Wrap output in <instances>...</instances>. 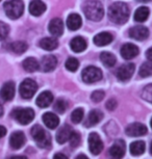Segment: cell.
Listing matches in <instances>:
<instances>
[{
	"mask_svg": "<svg viewBox=\"0 0 152 159\" xmlns=\"http://www.w3.org/2000/svg\"><path fill=\"white\" fill-rule=\"evenodd\" d=\"M130 15L128 5L124 2H115L108 8V18L116 24H124L127 22Z\"/></svg>",
	"mask_w": 152,
	"mask_h": 159,
	"instance_id": "1",
	"label": "cell"
},
{
	"mask_svg": "<svg viewBox=\"0 0 152 159\" xmlns=\"http://www.w3.org/2000/svg\"><path fill=\"white\" fill-rule=\"evenodd\" d=\"M83 13L89 20L100 21L104 15L103 5L98 0H89L83 5Z\"/></svg>",
	"mask_w": 152,
	"mask_h": 159,
	"instance_id": "2",
	"label": "cell"
},
{
	"mask_svg": "<svg viewBox=\"0 0 152 159\" xmlns=\"http://www.w3.org/2000/svg\"><path fill=\"white\" fill-rule=\"evenodd\" d=\"M31 136L35 140L37 145L40 148H49L51 146V137L48 134V132L44 130L43 127L40 125H35L31 128Z\"/></svg>",
	"mask_w": 152,
	"mask_h": 159,
	"instance_id": "3",
	"label": "cell"
},
{
	"mask_svg": "<svg viewBox=\"0 0 152 159\" xmlns=\"http://www.w3.org/2000/svg\"><path fill=\"white\" fill-rule=\"evenodd\" d=\"M4 11L10 19H18L24 11V3L21 0H11L4 3Z\"/></svg>",
	"mask_w": 152,
	"mask_h": 159,
	"instance_id": "4",
	"label": "cell"
},
{
	"mask_svg": "<svg viewBox=\"0 0 152 159\" xmlns=\"http://www.w3.org/2000/svg\"><path fill=\"white\" fill-rule=\"evenodd\" d=\"M13 118L21 125H27L35 118V111L31 108H18L12 112Z\"/></svg>",
	"mask_w": 152,
	"mask_h": 159,
	"instance_id": "5",
	"label": "cell"
},
{
	"mask_svg": "<svg viewBox=\"0 0 152 159\" xmlns=\"http://www.w3.org/2000/svg\"><path fill=\"white\" fill-rule=\"evenodd\" d=\"M38 91V84L35 80L32 79H27L23 80L20 84L19 88V93L21 95V97L23 99H30L34 97V95Z\"/></svg>",
	"mask_w": 152,
	"mask_h": 159,
	"instance_id": "6",
	"label": "cell"
},
{
	"mask_svg": "<svg viewBox=\"0 0 152 159\" xmlns=\"http://www.w3.org/2000/svg\"><path fill=\"white\" fill-rule=\"evenodd\" d=\"M82 80L85 83H95L102 78V72L100 69L94 66H89L86 67L81 73Z\"/></svg>",
	"mask_w": 152,
	"mask_h": 159,
	"instance_id": "7",
	"label": "cell"
},
{
	"mask_svg": "<svg viewBox=\"0 0 152 159\" xmlns=\"http://www.w3.org/2000/svg\"><path fill=\"white\" fill-rule=\"evenodd\" d=\"M126 152V146L123 139H118L108 150L109 159H122Z\"/></svg>",
	"mask_w": 152,
	"mask_h": 159,
	"instance_id": "8",
	"label": "cell"
},
{
	"mask_svg": "<svg viewBox=\"0 0 152 159\" xmlns=\"http://www.w3.org/2000/svg\"><path fill=\"white\" fill-rule=\"evenodd\" d=\"M136 66L132 62H127V64L122 65L118 69L117 72V78L122 82H126L131 78V76L135 73Z\"/></svg>",
	"mask_w": 152,
	"mask_h": 159,
	"instance_id": "9",
	"label": "cell"
},
{
	"mask_svg": "<svg viewBox=\"0 0 152 159\" xmlns=\"http://www.w3.org/2000/svg\"><path fill=\"white\" fill-rule=\"evenodd\" d=\"M89 148H90L91 153L94 155L100 154L101 151L103 150L102 140L96 132H93L89 135Z\"/></svg>",
	"mask_w": 152,
	"mask_h": 159,
	"instance_id": "10",
	"label": "cell"
},
{
	"mask_svg": "<svg viewBox=\"0 0 152 159\" xmlns=\"http://www.w3.org/2000/svg\"><path fill=\"white\" fill-rule=\"evenodd\" d=\"M125 133L130 137L143 136L147 133V127L141 123H132L128 125L125 129Z\"/></svg>",
	"mask_w": 152,
	"mask_h": 159,
	"instance_id": "11",
	"label": "cell"
},
{
	"mask_svg": "<svg viewBox=\"0 0 152 159\" xmlns=\"http://www.w3.org/2000/svg\"><path fill=\"white\" fill-rule=\"evenodd\" d=\"M15 92H16L15 83L13 81H7V82H5L3 86L1 88V91H0V98L4 102L11 101L12 99L14 98Z\"/></svg>",
	"mask_w": 152,
	"mask_h": 159,
	"instance_id": "12",
	"label": "cell"
},
{
	"mask_svg": "<svg viewBox=\"0 0 152 159\" xmlns=\"http://www.w3.org/2000/svg\"><path fill=\"white\" fill-rule=\"evenodd\" d=\"M129 37L136 41H144L149 37V30L145 26H135V27L129 29Z\"/></svg>",
	"mask_w": 152,
	"mask_h": 159,
	"instance_id": "13",
	"label": "cell"
},
{
	"mask_svg": "<svg viewBox=\"0 0 152 159\" xmlns=\"http://www.w3.org/2000/svg\"><path fill=\"white\" fill-rule=\"evenodd\" d=\"M56 65H58V59L54 55H46L42 58L40 69L43 72H51L55 69Z\"/></svg>",
	"mask_w": 152,
	"mask_h": 159,
	"instance_id": "14",
	"label": "cell"
},
{
	"mask_svg": "<svg viewBox=\"0 0 152 159\" xmlns=\"http://www.w3.org/2000/svg\"><path fill=\"white\" fill-rule=\"evenodd\" d=\"M25 135L22 131H16L10 137V145L13 149H21L25 143Z\"/></svg>",
	"mask_w": 152,
	"mask_h": 159,
	"instance_id": "15",
	"label": "cell"
},
{
	"mask_svg": "<svg viewBox=\"0 0 152 159\" xmlns=\"http://www.w3.org/2000/svg\"><path fill=\"white\" fill-rule=\"evenodd\" d=\"M139 54V48L131 43L123 45L121 48V55L124 59H132Z\"/></svg>",
	"mask_w": 152,
	"mask_h": 159,
	"instance_id": "16",
	"label": "cell"
},
{
	"mask_svg": "<svg viewBox=\"0 0 152 159\" xmlns=\"http://www.w3.org/2000/svg\"><path fill=\"white\" fill-rule=\"evenodd\" d=\"M49 32L53 37H61L64 32V23L58 18H54L49 23Z\"/></svg>",
	"mask_w": 152,
	"mask_h": 159,
	"instance_id": "17",
	"label": "cell"
},
{
	"mask_svg": "<svg viewBox=\"0 0 152 159\" xmlns=\"http://www.w3.org/2000/svg\"><path fill=\"white\" fill-rule=\"evenodd\" d=\"M52 101H53L52 93L45 91V92L41 93V94L38 96L37 100H35V103H37L38 106L41 107V108H45V107H48L49 105L52 103Z\"/></svg>",
	"mask_w": 152,
	"mask_h": 159,
	"instance_id": "18",
	"label": "cell"
},
{
	"mask_svg": "<svg viewBox=\"0 0 152 159\" xmlns=\"http://www.w3.org/2000/svg\"><path fill=\"white\" fill-rule=\"evenodd\" d=\"M103 118V113L98 109H94L89 113L88 118H86L85 122V126L88 128L93 127V126L97 125L101 120Z\"/></svg>",
	"mask_w": 152,
	"mask_h": 159,
	"instance_id": "19",
	"label": "cell"
},
{
	"mask_svg": "<svg viewBox=\"0 0 152 159\" xmlns=\"http://www.w3.org/2000/svg\"><path fill=\"white\" fill-rule=\"evenodd\" d=\"M29 13H30L32 16L35 17H39L41 16L42 14H44V11H46V5L43 1L41 0H32L29 4Z\"/></svg>",
	"mask_w": 152,
	"mask_h": 159,
	"instance_id": "20",
	"label": "cell"
},
{
	"mask_svg": "<svg viewBox=\"0 0 152 159\" xmlns=\"http://www.w3.org/2000/svg\"><path fill=\"white\" fill-rule=\"evenodd\" d=\"M113 40H114V37H113L112 34H109V32H107V31H103V32L98 34L97 35H95L94 44L96 45V46L102 47V46H106V45H108L109 43H112Z\"/></svg>",
	"mask_w": 152,
	"mask_h": 159,
	"instance_id": "21",
	"label": "cell"
},
{
	"mask_svg": "<svg viewBox=\"0 0 152 159\" xmlns=\"http://www.w3.org/2000/svg\"><path fill=\"white\" fill-rule=\"evenodd\" d=\"M72 128L68 125H64L62 128H59V130L56 133V142L58 143H65L66 142H68L72 134Z\"/></svg>",
	"mask_w": 152,
	"mask_h": 159,
	"instance_id": "22",
	"label": "cell"
},
{
	"mask_svg": "<svg viewBox=\"0 0 152 159\" xmlns=\"http://www.w3.org/2000/svg\"><path fill=\"white\" fill-rule=\"evenodd\" d=\"M43 122L45 124L46 127H48L49 129H55L58 128V126L59 125V119L58 116L54 115L52 112H46L43 116Z\"/></svg>",
	"mask_w": 152,
	"mask_h": 159,
	"instance_id": "23",
	"label": "cell"
},
{
	"mask_svg": "<svg viewBox=\"0 0 152 159\" xmlns=\"http://www.w3.org/2000/svg\"><path fill=\"white\" fill-rule=\"evenodd\" d=\"M82 20L78 14H71L67 19V26L70 30H77L81 27Z\"/></svg>",
	"mask_w": 152,
	"mask_h": 159,
	"instance_id": "24",
	"label": "cell"
},
{
	"mask_svg": "<svg viewBox=\"0 0 152 159\" xmlns=\"http://www.w3.org/2000/svg\"><path fill=\"white\" fill-rule=\"evenodd\" d=\"M70 47L74 52H82L86 49V42L81 37H76L71 41Z\"/></svg>",
	"mask_w": 152,
	"mask_h": 159,
	"instance_id": "25",
	"label": "cell"
},
{
	"mask_svg": "<svg viewBox=\"0 0 152 159\" xmlns=\"http://www.w3.org/2000/svg\"><path fill=\"white\" fill-rule=\"evenodd\" d=\"M58 46V42L55 38H44L40 41V47L44 50L52 51Z\"/></svg>",
	"mask_w": 152,
	"mask_h": 159,
	"instance_id": "26",
	"label": "cell"
},
{
	"mask_svg": "<svg viewBox=\"0 0 152 159\" xmlns=\"http://www.w3.org/2000/svg\"><path fill=\"white\" fill-rule=\"evenodd\" d=\"M145 149H146V146L143 140H136V142H133L130 143V147H129V151L131 153V155H133V156L142 155L143 153L145 152Z\"/></svg>",
	"mask_w": 152,
	"mask_h": 159,
	"instance_id": "27",
	"label": "cell"
},
{
	"mask_svg": "<svg viewBox=\"0 0 152 159\" xmlns=\"http://www.w3.org/2000/svg\"><path fill=\"white\" fill-rule=\"evenodd\" d=\"M100 61H102V64L105 66V67L111 68V67H114L116 65L117 58H116V56L113 54V53L104 51V52H102L100 54Z\"/></svg>",
	"mask_w": 152,
	"mask_h": 159,
	"instance_id": "28",
	"label": "cell"
},
{
	"mask_svg": "<svg viewBox=\"0 0 152 159\" xmlns=\"http://www.w3.org/2000/svg\"><path fill=\"white\" fill-rule=\"evenodd\" d=\"M23 68H24L25 71L32 73V72L37 71L38 69H40V64H39V61L35 58L28 57L24 59V61H23Z\"/></svg>",
	"mask_w": 152,
	"mask_h": 159,
	"instance_id": "29",
	"label": "cell"
},
{
	"mask_svg": "<svg viewBox=\"0 0 152 159\" xmlns=\"http://www.w3.org/2000/svg\"><path fill=\"white\" fill-rule=\"evenodd\" d=\"M149 8L147 7H141L136 11L135 13V20L136 22H145L149 17Z\"/></svg>",
	"mask_w": 152,
	"mask_h": 159,
	"instance_id": "30",
	"label": "cell"
},
{
	"mask_svg": "<svg viewBox=\"0 0 152 159\" xmlns=\"http://www.w3.org/2000/svg\"><path fill=\"white\" fill-rule=\"evenodd\" d=\"M11 50L15 52L16 54H23L26 50H27V44L23 41H18V42H14V43L11 44Z\"/></svg>",
	"mask_w": 152,
	"mask_h": 159,
	"instance_id": "31",
	"label": "cell"
},
{
	"mask_svg": "<svg viewBox=\"0 0 152 159\" xmlns=\"http://www.w3.org/2000/svg\"><path fill=\"white\" fill-rule=\"evenodd\" d=\"M139 75L143 78H146V77H149L152 75V61H146L144 62L141 68H140V71H139Z\"/></svg>",
	"mask_w": 152,
	"mask_h": 159,
	"instance_id": "32",
	"label": "cell"
},
{
	"mask_svg": "<svg viewBox=\"0 0 152 159\" xmlns=\"http://www.w3.org/2000/svg\"><path fill=\"white\" fill-rule=\"evenodd\" d=\"M83 115H85V112H83V109L82 108H76L73 110L72 115H71V120H72L73 123H75V124H78L82 121L83 119Z\"/></svg>",
	"mask_w": 152,
	"mask_h": 159,
	"instance_id": "33",
	"label": "cell"
},
{
	"mask_svg": "<svg viewBox=\"0 0 152 159\" xmlns=\"http://www.w3.org/2000/svg\"><path fill=\"white\" fill-rule=\"evenodd\" d=\"M79 67V61L75 57H69L66 61V68L70 72H75Z\"/></svg>",
	"mask_w": 152,
	"mask_h": 159,
	"instance_id": "34",
	"label": "cell"
},
{
	"mask_svg": "<svg viewBox=\"0 0 152 159\" xmlns=\"http://www.w3.org/2000/svg\"><path fill=\"white\" fill-rule=\"evenodd\" d=\"M142 97L144 100L149 102V103H152V84H148L144 89H143Z\"/></svg>",
	"mask_w": 152,
	"mask_h": 159,
	"instance_id": "35",
	"label": "cell"
},
{
	"mask_svg": "<svg viewBox=\"0 0 152 159\" xmlns=\"http://www.w3.org/2000/svg\"><path fill=\"white\" fill-rule=\"evenodd\" d=\"M66 109H67L66 101L62 100V99H58V100L56 101V103L54 104V110L59 113H64L66 111Z\"/></svg>",
	"mask_w": 152,
	"mask_h": 159,
	"instance_id": "36",
	"label": "cell"
},
{
	"mask_svg": "<svg viewBox=\"0 0 152 159\" xmlns=\"http://www.w3.org/2000/svg\"><path fill=\"white\" fill-rule=\"evenodd\" d=\"M69 140H70L71 146H72L73 148H76V147H78L80 145V140H81V139H80V134L78 133V132L73 131Z\"/></svg>",
	"mask_w": 152,
	"mask_h": 159,
	"instance_id": "37",
	"label": "cell"
},
{
	"mask_svg": "<svg viewBox=\"0 0 152 159\" xmlns=\"http://www.w3.org/2000/svg\"><path fill=\"white\" fill-rule=\"evenodd\" d=\"M10 32V27L7 23L0 21V40H4L5 38L8 35Z\"/></svg>",
	"mask_w": 152,
	"mask_h": 159,
	"instance_id": "38",
	"label": "cell"
},
{
	"mask_svg": "<svg viewBox=\"0 0 152 159\" xmlns=\"http://www.w3.org/2000/svg\"><path fill=\"white\" fill-rule=\"evenodd\" d=\"M104 96H105V94H104L103 91H95L93 94H92L91 99H92V101L98 103V102H100L101 100H103Z\"/></svg>",
	"mask_w": 152,
	"mask_h": 159,
	"instance_id": "39",
	"label": "cell"
},
{
	"mask_svg": "<svg viewBox=\"0 0 152 159\" xmlns=\"http://www.w3.org/2000/svg\"><path fill=\"white\" fill-rule=\"evenodd\" d=\"M117 106H118V102L116 101L115 99H109V100L106 102V108L108 110H111V111L115 110Z\"/></svg>",
	"mask_w": 152,
	"mask_h": 159,
	"instance_id": "40",
	"label": "cell"
},
{
	"mask_svg": "<svg viewBox=\"0 0 152 159\" xmlns=\"http://www.w3.org/2000/svg\"><path fill=\"white\" fill-rule=\"evenodd\" d=\"M146 57H147L148 61H152V47L149 48V49L146 51Z\"/></svg>",
	"mask_w": 152,
	"mask_h": 159,
	"instance_id": "41",
	"label": "cell"
},
{
	"mask_svg": "<svg viewBox=\"0 0 152 159\" xmlns=\"http://www.w3.org/2000/svg\"><path fill=\"white\" fill-rule=\"evenodd\" d=\"M53 159H68V157L66 155L62 154V153H58V154L54 155V157H53Z\"/></svg>",
	"mask_w": 152,
	"mask_h": 159,
	"instance_id": "42",
	"label": "cell"
},
{
	"mask_svg": "<svg viewBox=\"0 0 152 159\" xmlns=\"http://www.w3.org/2000/svg\"><path fill=\"white\" fill-rule=\"evenodd\" d=\"M5 134H7V129L3 126H0V139H2Z\"/></svg>",
	"mask_w": 152,
	"mask_h": 159,
	"instance_id": "43",
	"label": "cell"
},
{
	"mask_svg": "<svg viewBox=\"0 0 152 159\" xmlns=\"http://www.w3.org/2000/svg\"><path fill=\"white\" fill-rule=\"evenodd\" d=\"M75 159H89V158L86 157L85 155H83V154H79V155L77 156V157H76Z\"/></svg>",
	"mask_w": 152,
	"mask_h": 159,
	"instance_id": "44",
	"label": "cell"
},
{
	"mask_svg": "<svg viewBox=\"0 0 152 159\" xmlns=\"http://www.w3.org/2000/svg\"><path fill=\"white\" fill-rule=\"evenodd\" d=\"M10 159H27V158L25 156H14V157H12Z\"/></svg>",
	"mask_w": 152,
	"mask_h": 159,
	"instance_id": "45",
	"label": "cell"
},
{
	"mask_svg": "<svg viewBox=\"0 0 152 159\" xmlns=\"http://www.w3.org/2000/svg\"><path fill=\"white\" fill-rule=\"evenodd\" d=\"M3 111H4V109H3V106H2V105L0 104V118H1V116H3Z\"/></svg>",
	"mask_w": 152,
	"mask_h": 159,
	"instance_id": "46",
	"label": "cell"
},
{
	"mask_svg": "<svg viewBox=\"0 0 152 159\" xmlns=\"http://www.w3.org/2000/svg\"><path fill=\"white\" fill-rule=\"evenodd\" d=\"M139 2H148V1H150V0H138Z\"/></svg>",
	"mask_w": 152,
	"mask_h": 159,
	"instance_id": "47",
	"label": "cell"
},
{
	"mask_svg": "<svg viewBox=\"0 0 152 159\" xmlns=\"http://www.w3.org/2000/svg\"><path fill=\"white\" fill-rule=\"evenodd\" d=\"M150 153H151V155H152V143H151V146H150Z\"/></svg>",
	"mask_w": 152,
	"mask_h": 159,
	"instance_id": "48",
	"label": "cell"
},
{
	"mask_svg": "<svg viewBox=\"0 0 152 159\" xmlns=\"http://www.w3.org/2000/svg\"><path fill=\"white\" fill-rule=\"evenodd\" d=\"M150 125H151V128H152V119H151V121H150Z\"/></svg>",
	"mask_w": 152,
	"mask_h": 159,
	"instance_id": "49",
	"label": "cell"
},
{
	"mask_svg": "<svg viewBox=\"0 0 152 159\" xmlns=\"http://www.w3.org/2000/svg\"><path fill=\"white\" fill-rule=\"evenodd\" d=\"M0 1H1V0H0Z\"/></svg>",
	"mask_w": 152,
	"mask_h": 159,
	"instance_id": "50",
	"label": "cell"
}]
</instances>
